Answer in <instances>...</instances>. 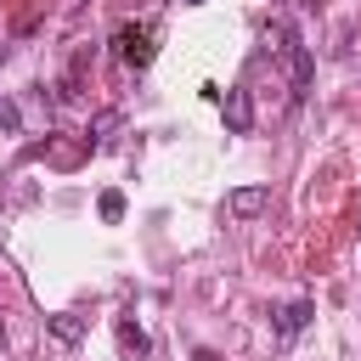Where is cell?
Returning <instances> with one entry per match:
<instances>
[{"mask_svg":"<svg viewBox=\"0 0 361 361\" xmlns=\"http://www.w3.org/2000/svg\"><path fill=\"white\" fill-rule=\"evenodd\" d=\"M113 51H118V62H124V68H135V73H141V68L152 62V28H147V23H124V28L113 34Z\"/></svg>","mask_w":361,"mask_h":361,"instance_id":"1","label":"cell"},{"mask_svg":"<svg viewBox=\"0 0 361 361\" xmlns=\"http://www.w3.org/2000/svg\"><path fill=\"white\" fill-rule=\"evenodd\" d=\"M220 113H226V130H231V135H248V130H254V102H248L243 85L220 90Z\"/></svg>","mask_w":361,"mask_h":361,"instance_id":"2","label":"cell"},{"mask_svg":"<svg viewBox=\"0 0 361 361\" xmlns=\"http://www.w3.org/2000/svg\"><path fill=\"white\" fill-rule=\"evenodd\" d=\"M226 209L237 214V220H259L265 209H271V186H231V197H226Z\"/></svg>","mask_w":361,"mask_h":361,"instance_id":"3","label":"cell"},{"mask_svg":"<svg viewBox=\"0 0 361 361\" xmlns=\"http://www.w3.org/2000/svg\"><path fill=\"white\" fill-rule=\"evenodd\" d=\"M45 333L62 344V350H73V344H85V333H90V316H73V310H56V316H45Z\"/></svg>","mask_w":361,"mask_h":361,"instance_id":"4","label":"cell"},{"mask_svg":"<svg viewBox=\"0 0 361 361\" xmlns=\"http://www.w3.org/2000/svg\"><path fill=\"white\" fill-rule=\"evenodd\" d=\"M310 316H316V305H310V299L282 305V310H276V338H282V344H288V338H299V333L310 327Z\"/></svg>","mask_w":361,"mask_h":361,"instance_id":"5","label":"cell"},{"mask_svg":"<svg viewBox=\"0 0 361 361\" xmlns=\"http://www.w3.org/2000/svg\"><path fill=\"white\" fill-rule=\"evenodd\" d=\"M118 350H124V355H135V361H152V338L141 333L135 310H124V316H118Z\"/></svg>","mask_w":361,"mask_h":361,"instance_id":"6","label":"cell"},{"mask_svg":"<svg viewBox=\"0 0 361 361\" xmlns=\"http://www.w3.org/2000/svg\"><path fill=\"white\" fill-rule=\"evenodd\" d=\"M299 45H305V39H299V34H293V23H282V17L265 28V51H271V56H282V62H288Z\"/></svg>","mask_w":361,"mask_h":361,"instance_id":"7","label":"cell"},{"mask_svg":"<svg viewBox=\"0 0 361 361\" xmlns=\"http://www.w3.org/2000/svg\"><path fill=\"white\" fill-rule=\"evenodd\" d=\"M288 73H293V96L305 102V96H310V79H316V56H310V45H299V51L288 56Z\"/></svg>","mask_w":361,"mask_h":361,"instance_id":"8","label":"cell"},{"mask_svg":"<svg viewBox=\"0 0 361 361\" xmlns=\"http://www.w3.org/2000/svg\"><path fill=\"white\" fill-rule=\"evenodd\" d=\"M0 130H6V135H17V130H23V113H17V102H11V96H0Z\"/></svg>","mask_w":361,"mask_h":361,"instance_id":"9","label":"cell"},{"mask_svg":"<svg viewBox=\"0 0 361 361\" xmlns=\"http://www.w3.org/2000/svg\"><path fill=\"white\" fill-rule=\"evenodd\" d=\"M102 220H124V192H102Z\"/></svg>","mask_w":361,"mask_h":361,"instance_id":"10","label":"cell"},{"mask_svg":"<svg viewBox=\"0 0 361 361\" xmlns=\"http://www.w3.org/2000/svg\"><path fill=\"white\" fill-rule=\"evenodd\" d=\"M113 130H118V113H102V118H96V147H107Z\"/></svg>","mask_w":361,"mask_h":361,"instance_id":"11","label":"cell"},{"mask_svg":"<svg viewBox=\"0 0 361 361\" xmlns=\"http://www.w3.org/2000/svg\"><path fill=\"white\" fill-rule=\"evenodd\" d=\"M0 344H6V322H0Z\"/></svg>","mask_w":361,"mask_h":361,"instance_id":"12","label":"cell"},{"mask_svg":"<svg viewBox=\"0 0 361 361\" xmlns=\"http://www.w3.org/2000/svg\"><path fill=\"white\" fill-rule=\"evenodd\" d=\"M186 6H203V0H186Z\"/></svg>","mask_w":361,"mask_h":361,"instance_id":"13","label":"cell"}]
</instances>
